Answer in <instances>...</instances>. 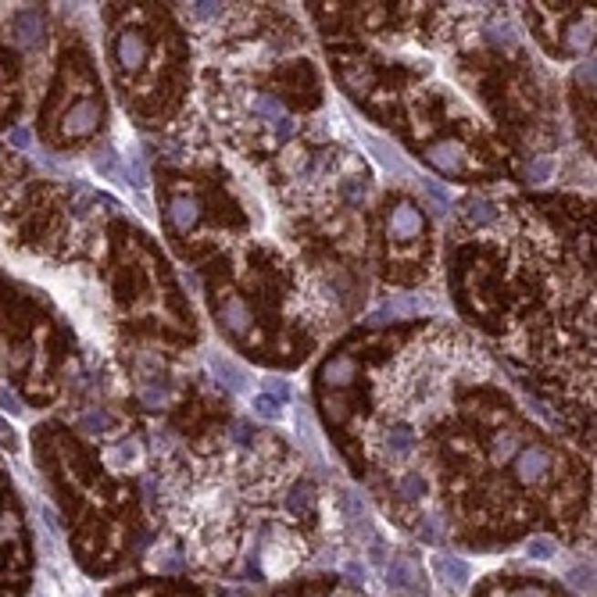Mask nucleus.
Returning a JSON list of instances; mask_svg holds the SVG:
<instances>
[{
  "label": "nucleus",
  "mask_w": 597,
  "mask_h": 597,
  "mask_svg": "<svg viewBox=\"0 0 597 597\" xmlns=\"http://www.w3.org/2000/svg\"><path fill=\"white\" fill-rule=\"evenodd\" d=\"M551 466H555V458H551V451H548L544 444H526V447L515 451L512 479L515 483H522V487H537V483L548 479Z\"/></svg>",
  "instance_id": "f257e3e1"
},
{
  "label": "nucleus",
  "mask_w": 597,
  "mask_h": 597,
  "mask_svg": "<svg viewBox=\"0 0 597 597\" xmlns=\"http://www.w3.org/2000/svg\"><path fill=\"white\" fill-rule=\"evenodd\" d=\"M426 162L444 175H466L469 172V151L458 140H440L426 151Z\"/></svg>",
  "instance_id": "f03ea898"
},
{
  "label": "nucleus",
  "mask_w": 597,
  "mask_h": 597,
  "mask_svg": "<svg viewBox=\"0 0 597 597\" xmlns=\"http://www.w3.org/2000/svg\"><path fill=\"white\" fill-rule=\"evenodd\" d=\"M147 58H151V43H147L143 33H136V29L119 33V40H115V65L122 72H140L147 65Z\"/></svg>",
  "instance_id": "7ed1b4c3"
},
{
  "label": "nucleus",
  "mask_w": 597,
  "mask_h": 597,
  "mask_svg": "<svg viewBox=\"0 0 597 597\" xmlns=\"http://www.w3.org/2000/svg\"><path fill=\"white\" fill-rule=\"evenodd\" d=\"M386 233H390V240H397V244L419 240V233H423V212H419L415 204H408V201L393 204L390 215H386Z\"/></svg>",
  "instance_id": "20e7f679"
},
{
  "label": "nucleus",
  "mask_w": 597,
  "mask_h": 597,
  "mask_svg": "<svg viewBox=\"0 0 597 597\" xmlns=\"http://www.w3.org/2000/svg\"><path fill=\"white\" fill-rule=\"evenodd\" d=\"M215 315H218V322H222V330H225L229 337H247V330H251V322H255L247 300L240 298V294L222 298V304L215 308Z\"/></svg>",
  "instance_id": "39448f33"
},
{
  "label": "nucleus",
  "mask_w": 597,
  "mask_h": 597,
  "mask_svg": "<svg viewBox=\"0 0 597 597\" xmlns=\"http://www.w3.org/2000/svg\"><path fill=\"white\" fill-rule=\"evenodd\" d=\"M283 508H287V515H294L298 522L315 518V508H319L315 483H311V479H298V483H290V490L283 494Z\"/></svg>",
  "instance_id": "423d86ee"
},
{
  "label": "nucleus",
  "mask_w": 597,
  "mask_h": 597,
  "mask_svg": "<svg viewBox=\"0 0 597 597\" xmlns=\"http://www.w3.org/2000/svg\"><path fill=\"white\" fill-rule=\"evenodd\" d=\"M165 222H169L172 233H190V229L201 222V201L190 197V194L172 197L169 208H165Z\"/></svg>",
  "instance_id": "0eeeda50"
},
{
  "label": "nucleus",
  "mask_w": 597,
  "mask_h": 597,
  "mask_svg": "<svg viewBox=\"0 0 597 597\" xmlns=\"http://www.w3.org/2000/svg\"><path fill=\"white\" fill-rule=\"evenodd\" d=\"M100 119H104V111H100L97 100H79V104L61 119V129H65V136H86V132H93V129L100 126Z\"/></svg>",
  "instance_id": "6e6552de"
},
{
  "label": "nucleus",
  "mask_w": 597,
  "mask_h": 597,
  "mask_svg": "<svg viewBox=\"0 0 597 597\" xmlns=\"http://www.w3.org/2000/svg\"><path fill=\"white\" fill-rule=\"evenodd\" d=\"M319 380L326 386H333V390H347V386L358 380V361H354V354H333V358H326Z\"/></svg>",
  "instance_id": "1a4fd4ad"
},
{
  "label": "nucleus",
  "mask_w": 597,
  "mask_h": 597,
  "mask_svg": "<svg viewBox=\"0 0 597 597\" xmlns=\"http://www.w3.org/2000/svg\"><path fill=\"white\" fill-rule=\"evenodd\" d=\"M11 33H15V43H18V47L33 50V47H40L43 37H47V22H43L40 11H18Z\"/></svg>",
  "instance_id": "9d476101"
},
{
  "label": "nucleus",
  "mask_w": 597,
  "mask_h": 597,
  "mask_svg": "<svg viewBox=\"0 0 597 597\" xmlns=\"http://www.w3.org/2000/svg\"><path fill=\"white\" fill-rule=\"evenodd\" d=\"M412 451H415V429L404 426V423H393V426H386V433H383V458H390V462H404Z\"/></svg>",
  "instance_id": "9b49d317"
},
{
  "label": "nucleus",
  "mask_w": 597,
  "mask_h": 597,
  "mask_svg": "<svg viewBox=\"0 0 597 597\" xmlns=\"http://www.w3.org/2000/svg\"><path fill=\"white\" fill-rule=\"evenodd\" d=\"M361 140H365V147L372 151V158L380 162V169L390 172V175H397V179H404V175H408V162H404V158H401V154H397V151L386 143L383 136H369V132H365Z\"/></svg>",
  "instance_id": "f8f14e48"
},
{
  "label": "nucleus",
  "mask_w": 597,
  "mask_h": 597,
  "mask_svg": "<svg viewBox=\"0 0 597 597\" xmlns=\"http://www.w3.org/2000/svg\"><path fill=\"white\" fill-rule=\"evenodd\" d=\"M247 115L255 119V122H261V126H276V122H283L290 111L283 108V100H276L272 93H255L251 100H247Z\"/></svg>",
  "instance_id": "ddd939ff"
},
{
  "label": "nucleus",
  "mask_w": 597,
  "mask_h": 597,
  "mask_svg": "<svg viewBox=\"0 0 597 597\" xmlns=\"http://www.w3.org/2000/svg\"><path fill=\"white\" fill-rule=\"evenodd\" d=\"M212 372L218 376V383L225 386L229 393H244L247 383H251V376H247L233 358H225V354H212Z\"/></svg>",
  "instance_id": "4468645a"
},
{
  "label": "nucleus",
  "mask_w": 597,
  "mask_h": 597,
  "mask_svg": "<svg viewBox=\"0 0 597 597\" xmlns=\"http://www.w3.org/2000/svg\"><path fill=\"white\" fill-rule=\"evenodd\" d=\"M462 218H466L469 229H487V225L498 222V208L487 197H472V201H466V208H462Z\"/></svg>",
  "instance_id": "2eb2a0df"
},
{
  "label": "nucleus",
  "mask_w": 597,
  "mask_h": 597,
  "mask_svg": "<svg viewBox=\"0 0 597 597\" xmlns=\"http://www.w3.org/2000/svg\"><path fill=\"white\" fill-rule=\"evenodd\" d=\"M426 494H429L426 476H419V472H404V476L397 479V498H401V501H408V505H419Z\"/></svg>",
  "instance_id": "dca6fc26"
},
{
  "label": "nucleus",
  "mask_w": 597,
  "mask_h": 597,
  "mask_svg": "<svg viewBox=\"0 0 597 597\" xmlns=\"http://www.w3.org/2000/svg\"><path fill=\"white\" fill-rule=\"evenodd\" d=\"M340 197L347 208H361V201L369 197V179L365 175H347V179H340Z\"/></svg>",
  "instance_id": "f3484780"
},
{
  "label": "nucleus",
  "mask_w": 597,
  "mask_h": 597,
  "mask_svg": "<svg viewBox=\"0 0 597 597\" xmlns=\"http://www.w3.org/2000/svg\"><path fill=\"white\" fill-rule=\"evenodd\" d=\"M415 580H419V572H415V565H412V561H404V558L390 561V569H386V583H390L393 591H401V587H412Z\"/></svg>",
  "instance_id": "a211bd4d"
},
{
  "label": "nucleus",
  "mask_w": 597,
  "mask_h": 597,
  "mask_svg": "<svg viewBox=\"0 0 597 597\" xmlns=\"http://www.w3.org/2000/svg\"><path fill=\"white\" fill-rule=\"evenodd\" d=\"M436 572H440V576H447V580H451V583H455V587H466V583H469V565H466V561H462V558H436Z\"/></svg>",
  "instance_id": "6ab92c4d"
},
{
  "label": "nucleus",
  "mask_w": 597,
  "mask_h": 597,
  "mask_svg": "<svg viewBox=\"0 0 597 597\" xmlns=\"http://www.w3.org/2000/svg\"><path fill=\"white\" fill-rule=\"evenodd\" d=\"M172 397V390L162 380H143L140 383V401L147 404V408H165Z\"/></svg>",
  "instance_id": "aec40b11"
},
{
  "label": "nucleus",
  "mask_w": 597,
  "mask_h": 597,
  "mask_svg": "<svg viewBox=\"0 0 597 597\" xmlns=\"http://www.w3.org/2000/svg\"><path fill=\"white\" fill-rule=\"evenodd\" d=\"M591 43H594L591 18H580L576 26H569V50H591Z\"/></svg>",
  "instance_id": "412c9836"
},
{
  "label": "nucleus",
  "mask_w": 597,
  "mask_h": 597,
  "mask_svg": "<svg viewBox=\"0 0 597 597\" xmlns=\"http://www.w3.org/2000/svg\"><path fill=\"white\" fill-rule=\"evenodd\" d=\"M515 447H518V436H515V433H498L490 455H494V462H512Z\"/></svg>",
  "instance_id": "4be33fe9"
},
{
  "label": "nucleus",
  "mask_w": 597,
  "mask_h": 597,
  "mask_svg": "<svg viewBox=\"0 0 597 597\" xmlns=\"http://www.w3.org/2000/svg\"><path fill=\"white\" fill-rule=\"evenodd\" d=\"M551 175H555V162H551V158H533V162L526 165V183H533V186L548 183Z\"/></svg>",
  "instance_id": "5701e85b"
},
{
  "label": "nucleus",
  "mask_w": 597,
  "mask_h": 597,
  "mask_svg": "<svg viewBox=\"0 0 597 597\" xmlns=\"http://www.w3.org/2000/svg\"><path fill=\"white\" fill-rule=\"evenodd\" d=\"M423 190H426L429 204H433V212L436 215H447V204H451V194L436 183V179H423Z\"/></svg>",
  "instance_id": "b1692460"
},
{
  "label": "nucleus",
  "mask_w": 597,
  "mask_h": 597,
  "mask_svg": "<svg viewBox=\"0 0 597 597\" xmlns=\"http://www.w3.org/2000/svg\"><path fill=\"white\" fill-rule=\"evenodd\" d=\"M251 408H255L257 419H265V423H272V419H279V412H283V404L276 401V397H268V393H255V401H251Z\"/></svg>",
  "instance_id": "393cba45"
},
{
  "label": "nucleus",
  "mask_w": 597,
  "mask_h": 597,
  "mask_svg": "<svg viewBox=\"0 0 597 597\" xmlns=\"http://www.w3.org/2000/svg\"><path fill=\"white\" fill-rule=\"evenodd\" d=\"M222 597H255V594H247V591H225ZM276 597H351V594H337V591L319 594V591H311V587H287V591H279Z\"/></svg>",
  "instance_id": "a878e982"
},
{
  "label": "nucleus",
  "mask_w": 597,
  "mask_h": 597,
  "mask_svg": "<svg viewBox=\"0 0 597 597\" xmlns=\"http://www.w3.org/2000/svg\"><path fill=\"white\" fill-rule=\"evenodd\" d=\"M132 462H140V447H136L132 440H122V444L111 451V466H115V469H129Z\"/></svg>",
  "instance_id": "bb28decb"
},
{
  "label": "nucleus",
  "mask_w": 597,
  "mask_h": 597,
  "mask_svg": "<svg viewBox=\"0 0 597 597\" xmlns=\"http://www.w3.org/2000/svg\"><path fill=\"white\" fill-rule=\"evenodd\" d=\"M551 555H555V540H551V537H533V540H529V558L548 561Z\"/></svg>",
  "instance_id": "cd10ccee"
},
{
  "label": "nucleus",
  "mask_w": 597,
  "mask_h": 597,
  "mask_svg": "<svg viewBox=\"0 0 597 597\" xmlns=\"http://www.w3.org/2000/svg\"><path fill=\"white\" fill-rule=\"evenodd\" d=\"M108 426H111V423H108L104 412H86L83 415V429L86 433H93V436H104V429Z\"/></svg>",
  "instance_id": "c85d7f7f"
},
{
  "label": "nucleus",
  "mask_w": 597,
  "mask_h": 597,
  "mask_svg": "<svg viewBox=\"0 0 597 597\" xmlns=\"http://www.w3.org/2000/svg\"><path fill=\"white\" fill-rule=\"evenodd\" d=\"M261 393H268V397H276L279 404H287V401H290V383L272 376V380H265V390H261Z\"/></svg>",
  "instance_id": "c756f323"
},
{
  "label": "nucleus",
  "mask_w": 597,
  "mask_h": 597,
  "mask_svg": "<svg viewBox=\"0 0 597 597\" xmlns=\"http://www.w3.org/2000/svg\"><path fill=\"white\" fill-rule=\"evenodd\" d=\"M222 15V4H190V18L197 22H215Z\"/></svg>",
  "instance_id": "7c9ffc66"
},
{
  "label": "nucleus",
  "mask_w": 597,
  "mask_h": 597,
  "mask_svg": "<svg viewBox=\"0 0 597 597\" xmlns=\"http://www.w3.org/2000/svg\"><path fill=\"white\" fill-rule=\"evenodd\" d=\"M294 132H298V122H294V115H287L283 122H276V126H272V136H276V143H287Z\"/></svg>",
  "instance_id": "2f4dec72"
},
{
  "label": "nucleus",
  "mask_w": 597,
  "mask_h": 597,
  "mask_svg": "<svg viewBox=\"0 0 597 597\" xmlns=\"http://www.w3.org/2000/svg\"><path fill=\"white\" fill-rule=\"evenodd\" d=\"M129 183L147 186V169H143V162H140V158H129Z\"/></svg>",
  "instance_id": "473e14b6"
},
{
  "label": "nucleus",
  "mask_w": 597,
  "mask_h": 597,
  "mask_svg": "<svg viewBox=\"0 0 597 597\" xmlns=\"http://www.w3.org/2000/svg\"><path fill=\"white\" fill-rule=\"evenodd\" d=\"M326 412H330V419H333V423H343V419H347V408H343L340 401H330V404H326Z\"/></svg>",
  "instance_id": "72a5a7b5"
},
{
  "label": "nucleus",
  "mask_w": 597,
  "mask_h": 597,
  "mask_svg": "<svg viewBox=\"0 0 597 597\" xmlns=\"http://www.w3.org/2000/svg\"><path fill=\"white\" fill-rule=\"evenodd\" d=\"M11 140H15L18 147H29V132H26V129H15V132H11Z\"/></svg>",
  "instance_id": "f704fd0d"
}]
</instances>
